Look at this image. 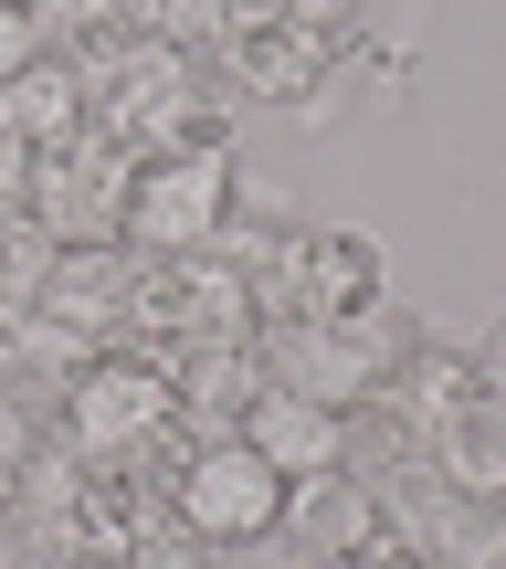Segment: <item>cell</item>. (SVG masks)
I'll return each instance as SVG.
<instances>
[{
    "mask_svg": "<svg viewBox=\"0 0 506 569\" xmlns=\"http://www.w3.org/2000/svg\"><path fill=\"white\" fill-rule=\"evenodd\" d=\"M222 222H232V148L222 138H180V148H159V159H138L117 243L138 253V264H190Z\"/></svg>",
    "mask_w": 506,
    "mask_h": 569,
    "instance_id": "6da1fadb",
    "label": "cell"
},
{
    "mask_svg": "<svg viewBox=\"0 0 506 569\" xmlns=\"http://www.w3.org/2000/svg\"><path fill=\"white\" fill-rule=\"evenodd\" d=\"M127 180H138V159H127L106 127H85V138H63V148L32 159V211H21V222L53 232L63 253L117 243V232H127Z\"/></svg>",
    "mask_w": 506,
    "mask_h": 569,
    "instance_id": "7a4b0ae2",
    "label": "cell"
},
{
    "mask_svg": "<svg viewBox=\"0 0 506 569\" xmlns=\"http://www.w3.org/2000/svg\"><path fill=\"white\" fill-rule=\"evenodd\" d=\"M169 517H180L190 538H211V549H232V538H275L285 528V475L264 465L244 432H222V443H201L180 475H169Z\"/></svg>",
    "mask_w": 506,
    "mask_h": 569,
    "instance_id": "3957f363",
    "label": "cell"
},
{
    "mask_svg": "<svg viewBox=\"0 0 506 569\" xmlns=\"http://www.w3.org/2000/svg\"><path fill=\"white\" fill-rule=\"evenodd\" d=\"M380 369H390V348H380L369 317H296V327H275V380L306 390V401L348 411V401L380 390Z\"/></svg>",
    "mask_w": 506,
    "mask_h": 569,
    "instance_id": "277c9868",
    "label": "cell"
},
{
    "mask_svg": "<svg viewBox=\"0 0 506 569\" xmlns=\"http://www.w3.org/2000/svg\"><path fill=\"white\" fill-rule=\"evenodd\" d=\"M169 432V369L148 359H96L75 380V443L106 453V465H127L138 443H159Z\"/></svg>",
    "mask_w": 506,
    "mask_h": 569,
    "instance_id": "5b68a950",
    "label": "cell"
},
{
    "mask_svg": "<svg viewBox=\"0 0 506 569\" xmlns=\"http://www.w3.org/2000/svg\"><path fill=\"white\" fill-rule=\"evenodd\" d=\"M244 443L285 475V486H306V475H338L348 465V411L338 401H306V390H285V380H264L254 411H244Z\"/></svg>",
    "mask_w": 506,
    "mask_h": 569,
    "instance_id": "8992f818",
    "label": "cell"
},
{
    "mask_svg": "<svg viewBox=\"0 0 506 569\" xmlns=\"http://www.w3.org/2000/svg\"><path fill=\"white\" fill-rule=\"evenodd\" d=\"M285 528H296V549H317L327 569H359L380 549V496L359 486V475H306V486H285Z\"/></svg>",
    "mask_w": 506,
    "mask_h": 569,
    "instance_id": "52a82bcc",
    "label": "cell"
},
{
    "mask_svg": "<svg viewBox=\"0 0 506 569\" xmlns=\"http://www.w3.org/2000/svg\"><path fill=\"white\" fill-rule=\"evenodd\" d=\"M0 127L11 138H32V148H63V138H85V74L75 63H21L11 84H0Z\"/></svg>",
    "mask_w": 506,
    "mask_h": 569,
    "instance_id": "ba28073f",
    "label": "cell"
},
{
    "mask_svg": "<svg viewBox=\"0 0 506 569\" xmlns=\"http://www.w3.org/2000/svg\"><path fill=\"white\" fill-rule=\"evenodd\" d=\"M169 411H190L211 443L244 432V411H254V359H244V348H190V359L169 369Z\"/></svg>",
    "mask_w": 506,
    "mask_h": 569,
    "instance_id": "9c48e42d",
    "label": "cell"
},
{
    "mask_svg": "<svg viewBox=\"0 0 506 569\" xmlns=\"http://www.w3.org/2000/svg\"><path fill=\"white\" fill-rule=\"evenodd\" d=\"M296 306L306 317H369V296H380V253L369 243H348V232H327V243H306L296 253Z\"/></svg>",
    "mask_w": 506,
    "mask_h": 569,
    "instance_id": "30bf717a",
    "label": "cell"
},
{
    "mask_svg": "<svg viewBox=\"0 0 506 569\" xmlns=\"http://www.w3.org/2000/svg\"><path fill=\"white\" fill-rule=\"evenodd\" d=\"M444 486L465 507H496L506 496V401H465L444 422Z\"/></svg>",
    "mask_w": 506,
    "mask_h": 569,
    "instance_id": "8fae6325",
    "label": "cell"
},
{
    "mask_svg": "<svg viewBox=\"0 0 506 569\" xmlns=\"http://www.w3.org/2000/svg\"><path fill=\"white\" fill-rule=\"evenodd\" d=\"M117 569H211V538L169 528V517H148V528H127V559Z\"/></svg>",
    "mask_w": 506,
    "mask_h": 569,
    "instance_id": "7c38bea8",
    "label": "cell"
},
{
    "mask_svg": "<svg viewBox=\"0 0 506 569\" xmlns=\"http://www.w3.org/2000/svg\"><path fill=\"white\" fill-rule=\"evenodd\" d=\"M32 159H42V148L0 127V222H21V211H32Z\"/></svg>",
    "mask_w": 506,
    "mask_h": 569,
    "instance_id": "4fadbf2b",
    "label": "cell"
},
{
    "mask_svg": "<svg viewBox=\"0 0 506 569\" xmlns=\"http://www.w3.org/2000/svg\"><path fill=\"white\" fill-rule=\"evenodd\" d=\"M21 63H42V32H32V11H21V0H0V84H11Z\"/></svg>",
    "mask_w": 506,
    "mask_h": 569,
    "instance_id": "5bb4252c",
    "label": "cell"
},
{
    "mask_svg": "<svg viewBox=\"0 0 506 569\" xmlns=\"http://www.w3.org/2000/svg\"><path fill=\"white\" fill-rule=\"evenodd\" d=\"M42 569H117V559H96V549H63V559H42Z\"/></svg>",
    "mask_w": 506,
    "mask_h": 569,
    "instance_id": "9a60e30c",
    "label": "cell"
},
{
    "mask_svg": "<svg viewBox=\"0 0 506 569\" xmlns=\"http://www.w3.org/2000/svg\"><path fill=\"white\" fill-rule=\"evenodd\" d=\"M401 569H454V559H401Z\"/></svg>",
    "mask_w": 506,
    "mask_h": 569,
    "instance_id": "2e32d148",
    "label": "cell"
}]
</instances>
